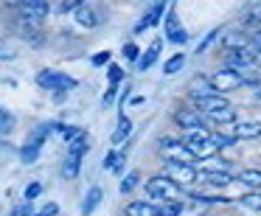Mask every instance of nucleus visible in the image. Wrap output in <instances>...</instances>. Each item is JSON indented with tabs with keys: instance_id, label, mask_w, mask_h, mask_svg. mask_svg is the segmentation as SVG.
Listing matches in <instances>:
<instances>
[{
	"instance_id": "1",
	"label": "nucleus",
	"mask_w": 261,
	"mask_h": 216,
	"mask_svg": "<svg viewBox=\"0 0 261 216\" xmlns=\"http://www.w3.org/2000/svg\"><path fill=\"white\" fill-rule=\"evenodd\" d=\"M177 191H180V185H177L171 177H166V174H158V177H149V180H146V194H149V199L169 202V199H177Z\"/></svg>"
},
{
	"instance_id": "2",
	"label": "nucleus",
	"mask_w": 261,
	"mask_h": 216,
	"mask_svg": "<svg viewBox=\"0 0 261 216\" xmlns=\"http://www.w3.org/2000/svg\"><path fill=\"white\" fill-rule=\"evenodd\" d=\"M208 85H211V93H219V96H225V93H230V90L244 87V76L239 73V70L225 68V70H219V73L211 76Z\"/></svg>"
},
{
	"instance_id": "3",
	"label": "nucleus",
	"mask_w": 261,
	"mask_h": 216,
	"mask_svg": "<svg viewBox=\"0 0 261 216\" xmlns=\"http://www.w3.org/2000/svg\"><path fill=\"white\" fill-rule=\"evenodd\" d=\"M160 152H163L166 163H197V157L186 149V143L174 141V138H163L160 141Z\"/></svg>"
},
{
	"instance_id": "4",
	"label": "nucleus",
	"mask_w": 261,
	"mask_h": 216,
	"mask_svg": "<svg viewBox=\"0 0 261 216\" xmlns=\"http://www.w3.org/2000/svg\"><path fill=\"white\" fill-rule=\"evenodd\" d=\"M37 85L45 87V90H54V93H59V90L68 93L70 87H76V79H70V76H65V73H57V70H42V73L37 76Z\"/></svg>"
},
{
	"instance_id": "5",
	"label": "nucleus",
	"mask_w": 261,
	"mask_h": 216,
	"mask_svg": "<svg viewBox=\"0 0 261 216\" xmlns=\"http://www.w3.org/2000/svg\"><path fill=\"white\" fill-rule=\"evenodd\" d=\"M166 9H169V0H154L152 6H149V12L143 14L141 20H138V23H135V29H132V31H135V34H143L146 29H154V25L160 23V17H163V12H166Z\"/></svg>"
},
{
	"instance_id": "6",
	"label": "nucleus",
	"mask_w": 261,
	"mask_h": 216,
	"mask_svg": "<svg viewBox=\"0 0 261 216\" xmlns=\"http://www.w3.org/2000/svg\"><path fill=\"white\" fill-rule=\"evenodd\" d=\"M163 31H166V40L174 42V45H182V42L188 40V31L180 25V20H177V12H174V9H166V23H163Z\"/></svg>"
},
{
	"instance_id": "7",
	"label": "nucleus",
	"mask_w": 261,
	"mask_h": 216,
	"mask_svg": "<svg viewBox=\"0 0 261 216\" xmlns=\"http://www.w3.org/2000/svg\"><path fill=\"white\" fill-rule=\"evenodd\" d=\"M166 171H169L166 177H171L177 185H191V182L197 180V174H199V171L194 169V163H169Z\"/></svg>"
},
{
	"instance_id": "8",
	"label": "nucleus",
	"mask_w": 261,
	"mask_h": 216,
	"mask_svg": "<svg viewBox=\"0 0 261 216\" xmlns=\"http://www.w3.org/2000/svg\"><path fill=\"white\" fill-rule=\"evenodd\" d=\"M174 124L180 126V129H186V132H191V129H199V126H205L208 121L202 118V115L197 113V110H177L174 113Z\"/></svg>"
},
{
	"instance_id": "9",
	"label": "nucleus",
	"mask_w": 261,
	"mask_h": 216,
	"mask_svg": "<svg viewBox=\"0 0 261 216\" xmlns=\"http://www.w3.org/2000/svg\"><path fill=\"white\" fill-rule=\"evenodd\" d=\"M230 135L236 141H253V138H261V121H236L230 126Z\"/></svg>"
},
{
	"instance_id": "10",
	"label": "nucleus",
	"mask_w": 261,
	"mask_h": 216,
	"mask_svg": "<svg viewBox=\"0 0 261 216\" xmlns=\"http://www.w3.org/2000/svg\"><path fill=\"white\" fill-rule=\"evenodd\" d=\"M73 20L82 25V29H96V23H98V17H96V9L85 6V3H82L79 9H73Z\"/></svg>"
},
{
	"instance_id": "11",
	"label": "nucleus",
	"mask_w": 261,
	"mask_h": 216,
	"mask_svg": "<svg viewBox=\"0 0 261 216\" xmlns=\"http://www.w3.org/2000/svg\"><path fill=\"white\" fill-rule=\"evenodd\" d=\"M124 216H158V205H152V202H129L124 208Z\"/></svg>"
},
{
	"instance_id": "12",
	"label": "nucleus",
	"mask_w": 261,
	"mask_h": 216,
	"mask_svg": "<svg viewBox=\"0 0 261 216\" xmlns=\"http://www.w3.org/2000/svg\"><path fill=\"white\" fill-rule=\"evenodd\" d=\"M160 48H163V42L154 40L152 45L143 51V59H138V68H141V70H149V68H152V65L158 62V57H160Z\"/></svg>"
},
{
	"instance_id": "13",
	"label": "nucleus",
	"mask_w": 261,
	"mask_h": 216,
	"mask_svg": "<svg viewBox=\"0 0 261 216\" xmlns=\"http://www.w3.org/2000/svg\"><path fill=\"white\" fill-rule=\"evenodd\" d=\"M101 197H104L101 185H93V188H87V197H85V202H82V213H85V216H90L93 210H96V205L101 202Z\"/></svg>"
},
{
	"instance_id": "14",
	"label": "nucleus",
	"mask_w": 261,
	"mask_h": 216,
	"mask_svg": "<svg viewBox=\"0 0 261 216\" xmlns=\"http://www.w3.org/2000/svg\"><path fill=\"white\" fill-rule=\"evenodd\" d=\"M129 135H132V118H129V115H121V118H118V126H115V132H113V146L124 143Z\"/></svg>"
},
{
	"instance_id": "15",
	"label": "nucleus",
	"mask_w": 261,
	"mask_h": 216,
	"mask_svg": "<svg viewBox=\"0 0 261 216\" xmlns=\"http://www.w3.org/2000/svg\"><path fill=\"white\" fill-rule=\"evenodd\" d=\"M208 93H211L208 76H197V79H194L191 85H188V98H194V101H197V98H205Z\"/></svg>"
},
{
	"instance_id": "16",
	"label": "nucleus",
	"mask_w": 261,
	"mask_h": 216,
	"mask_svg": "<svg viewBox=\"0 0 261 216\" xmlns=\"http://www.w3.org/2000/svg\"><path fill=\"white\" fill-rule=\"evenodd\" d=\"M79 171H82V157H79V154H68L65 163H62V177H65V180H76Z\"/></svg>"
},
{
	"instance_id": "17",
	"label": "nucleus",
	"mask_w": 261,
	"mask_h": 216,
	"mask_svg": "<svg viewBox=\"0 0 261 216\" xmlns=\"http://www.w3.org/2000/svg\"><path fill=\"white\" fill-rule=\"evenodd\" d=\"M182 210H186V202H180V199H169V202L158 205V216H182Z\"/></svg>"
},
{
	"instance_id": "18",
	"label": "nucleus",
	"mask_w": 261,
	"mask_h": 216,
	"mask_svg": "<svg viewBox=\"0 0 261 216\" xmlns=\"http://www.w3.org/2000/svg\"><path fill=\"white\" fill-rule=\"evenodd\" d=\"M239 182H244L247 188H261V171L258 169H242L239 171Z\"/></svg>"
},
{
	"instance_id": "19",
	"label": "nucleus",
	"mask_w": 261,
	"mask_h": 216,
	"mask_svg": "<svg viewBox=\"0 0 261 216\" xmlns=\"http://www.w3.org/2000/svg\"><path fill=\"white\" fill-rule=\"evenodd\" d=\"M197 177H205L211 185H230V182L236 180V177L227 174V171H205V174H197Z\"/></svg>"
},
{
	"instance_id": "20",
	"label": "nucleus",
	"mask_w": 261,
	"mask_h": 216,
	"mask_svg": "<svg viewBox=\"0 0 261 216\" xmlns=\"http://www.w3.org/2000/svg\"><path fill=\"white\" fill-rule=\"evenodd\" d=\"M141 185V171H129V174L124 177V180H121V194H132L135 191V188Z\"/></svg>"
},
{
	"instance_id": "21",
	"label": "nucleus",
	"mask_w": 261,
	"mask_h": 216,
	"mask_svg": "<svg viewBox=\"0 0 261 216\" xmlns=\"http://www.w3.org/2000/svg\"><path fill=\"white\" fill-rule=\"evenodd\" d=\"M182 65H186V53H174V57H169V59H166L163 73H166V76H174L177 70L182 68Z\"/></svg>"
},
{
	"instance_id": "22",
	"label": "nucleus",
	"mask_w": 261,
	"mask_h": 216,
	"mask_svg": "<svg viewBox=\"0 0 261 216\" xmlns=\"http://www.w3.org/2000/svg\"><path fill=\"white\" fill-rule=\"evenodd\" d=\"M239 202H242L247 210H261V194L258 191H247V194L239 197Z\"/></svg>"
},
{
	"instance_id": "23",
	"label": "nucleus",
	"mask_w": 261,
	"mask_h": 216,
	"mask_svg": "<svg viewBox=\"0 0 261 216\" xmlns=\"http://www.w3.org/2000/svg\"><path fill=\"white\" fill-rule=\"evenodd\" d=\"M211 143H214L216 149H225V146H233V143H239V141L233 135H222L219 132V135H211Z\"/></svg>"
},
{
	"instance_id": "24",
	"label": "nucleus",
	"mask_w": 261,
	"mask_h": 216,
	"mask_svg": "<svg viewBox=\"0 0 261 216\" xmlns=\"http://www.w3.org/2000/svg\"><path fill=\"white\" fill-rule=\"evenodd\" d=\"M121 79H124V70H121L118 65H110V68H107V82H110L113 87H118Z\"/></svg>"
},
{
	"instance_id": "25",
	"label": "nucleus",
	"mask_w": 261,
	"mask_h": 216,
	"mask_svg": "<svg viewBox=\"0 0 261 216\" xmlns=\"http://www.w3.org/2000/svg\"><path fill=\"white\" fill-rule=\"evenodd\" d=\"M216 37H219V29H216V31H208V34L202 37V42H199V45H197V51H194V53H205V48H208L211 42L216 40Z\"/></svg>"
},
{
	"instance_id": "26",
	"label": "nucleus",
	"mask_w": 261,
	"mask_h": 216,
	"mask_svg": "<svg viewBox=\"0 0 261 216\" xmlns=\"http://www.w3.org/2000/svg\"><path fill=\"white\" fill-rule=\"evenodd\" d=\"M40 194H42V182H29V188H25V202H31Z\"/></svg>"
},
{
	"instance_id": "27",
	"label": "nucleus",
	"mask_w": 261,
	"mask_h": 216,
	"mask_svg": "<svg viewBox=\"0 0 261 216\" xmlns=\"http://www.w3.org/2000/svg\"><path fill=\"white\" fill-rule=\"evenodd\" d=\"M244 20H247V23H261V3H255V6L247 12V17H244Z\"/></svg>"
},
{
	"instance_id": "28",
	"label": "nucleus",
	"mask_w": 261,
	"mask_h": 216,
	"mask_svg": "<svg viewBox=\"0 0 261 216\" xmlns=\"http://www.w3.org/2000/svg\"><path fill=\"white\" fill-rule=\"evenodd\" d=\"M12 129V118H9V113L3 107H0V132H9Z\"/></svg>"
},
{
	"instance_id": "29",
	"label": "nucleus",
	"mask_w": 261,
	"mask_h": 216,
	"mask_svg": "<svg viewBox=\"0 0 261 216\" xmlns=\"http://www.w3.org/2000/svg\"><path fill=\"white\" fill-rule=\"evenodd\" d=\"M62 135H65V141H73V138H79L82 135V129H76V126H62Z\"/></svg>"
},
{
	"instance_id": "30",
	"label": "nucleus",
	"mask_w": 261,
	"mask_h": 216,
	"mask_svg": "<svg viewBox=\"0 0 261 216\" xmlns=\"http://www.w3.org/2000/svg\"><path fill=\"white\" fill-rule=\"evenodd\" d=\"M138 53H141V51H138V45H132V42H126V45H124V57L126 59H138Z\"/></svg>"
},
{
	"instance_id": "31",
	"label": "nucleus",
	"mask_w": 261,
	"mask_h": 216,
	"mask_svg": "<svg viewBox=\"0 0 261 216\" xmlns=\"http://www.w3.org/2000/svg\"><path fill=\"white\" fill-rule=\"evenodd\" d=\"M110 171H113L115 177L124 174V154H118V157H115V163H113V169H110Z\"/></svg>"
},
{
	"instance_id": "32",
	"label": "nucleus",
	"mask_w": 261,
	"mask_h": 216,
	"mask_svg": "<svg viewBox=\"0 0 261 216\" xmlns=\"http://www.w3.org/2000/svg\"><path fill=\"white\" fill-rule=\"evenodd\" d=\"M57 213H59V205H57V202H48L45 208H42L40 216H57Z\"/></svg>"
},
{
	"instance_id": "33",
	"label": "nucleus",
	"mask_w": 261,
	"mask_h": 216,
	"mask_svg": "<svg viewBox=\"0 0 261 216\" xmlns=\"http://www.w3.org/2000/svg\"><path fill=\"white\" fill-rule=\"evenodd\" d=\"M107 62H110V51H101L93 57V65H107Z\"/></svg>"
},
{
	"instance_id": "34",
	"label": "nucleus",
	"mask_w": 261,
	"mask_h": 216,
	"mask_svg": "<svg viewBox=\"0 0 261 216\" xmlns=\"http://www.w3.org/2000/svg\"><path fill=\"white\" fill-rule=\"evenodd\" d=\"M115 93H118V87H113V85H110V87H107V93H104V98H101V101H104V104H113Z\"/></svg>"
},
{
	"instance_id": "35",
	"label": "nucleus",
	"mask_w": 261,
	"mask_h": 216,
	"mask_svg": "<svg viewBox=\"0 0 261 216\" xmlns=\"http://www.w3.org/2000/svg\"><path fill=\"white\" fill-rule=\"evenodd\" d=\"M115 157H118V154L115 152H110L107 157H104V169H113V163H115Z\"/></svg>"
},
{
	"instance_id": "36",
	"label": "nucleus",
	"mask_w": 261,
	"mask_h": 216,
	"mask_svg": "<svg viewBox=\"0 0 261 216\" xmlns=\"http://www.w3.org/2000/svg\"><path fill=\"white\" fill-rule=\"evenodd\" d=\"M253 37V45H255V51L261 53V31H255V34H250Z\"/></svg>"
},
{
	"instance_id": "37",
	"label": "nucleus",
	"mask_w": 261,
	"mask_h": 216,
	"mask_svg": "<svg viewBox=\"0 0 261 216\" xmlns=\"http://www.w3.org/2000/svg\"><path fill=\"white\" fill-rule=\"evenodd\" d=\"M0 59H9V62H12L14 53H12V51H3V48H0Z\"/></svg>"
},
{
	"instance_id": "38",
	"label": "nucleus",
	"mask_w": 261,
	"mask_h": 216,
	"mask_svg": "<svg viewBox=\"0 0 261 216\" xmlns=\"http://www.w3.org/2000/svg\"><path fill=\"white\" fill-rule=\"evenodd\" d=\"M143 101H146V98H143V96H135V98H132V107H141Z\"/></svg>"
},
{
	"instance_id": "39",
	"label": "nucleus",
	"mask_w": 261,
	"mask_h": 216,
	"mask_svg": "<svg viewBox=\"0 0 261 216\" xmlns=\"http://www.w3.org/2000/svg\"><path fill=\"white\" fill-rule=\"evenodd\" d=\"M255 101L261 104V87H258V90H255Z\"/></svg>"
}]
</instances>
